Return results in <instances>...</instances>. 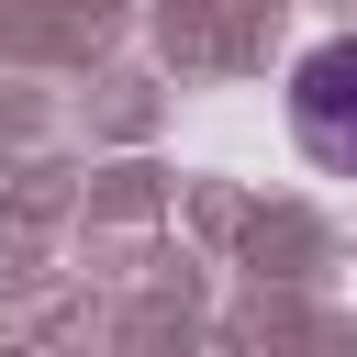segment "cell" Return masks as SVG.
<instances>
[{
  "instance_id": "1",
  "label": "cell",
  "mask_w": 357,
  "mask_h": 357,
  "mask_svg": "<svg viewBox=\"0 0 357 357\" xmlns=\"http://www.w3.org/2000/svg\"><path fill=\"white\" fill-rule=\"evenodd\" d=\"M290 134H301L324 167H357V33L301 56V78H290Z\"/></svg>"
}]
</instances>
